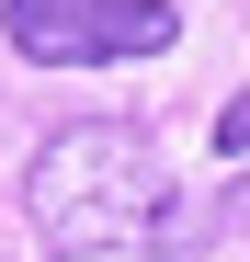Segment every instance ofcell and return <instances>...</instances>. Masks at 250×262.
Returning <instances> with one entry per match:
<instances>
[{"label":"cell","instance_id":"cell-1","mask_svg":"<svg viewBox=\"0 0 250 262\" xmlns=\"http://www.w3.org/2000/svg\"><path fill=\"white\" fill-rule=\"evenodd\" d=\"M23 216H34V239H46V262L171 251V239H182V183H171V160H159L137 125L91 114V125H57V137L34 148Z\"/></svg>","mask_w":250,"mask_h":262},{"label":"cell","instance_id":"cell-3","mask_svg":"<svg viewBox=\"0 0 250 262\" xmlns=\"http://www.w3.org/2000/svg\"><path fill=\"white\" fill-rule=\"evenodd\" d=\"M216 160H250V92H239V103L216 114Z\"/></svg>","mask_w":250,"mask_h":262},{"label":"cell","instance_id":"cell-2","mask_svg":"<svg viewBox=\"0 0 250 262\" xmlns=\"http://www.w3.org/2000/svg\"><path fill=\"white\" fill-rule=\"evenodd\" d=\"M0 34L34 69H125V57H171L182 12L171 0H0Z\"/></svg>","mask_w":250,"mask_h":262},{"label":"cell","instance_id":"cell-4","mask_svg":"<svg viewBox=\"0 0 250 262\" xmlns=\"http://www.w3.org/2000/svg\"><path fill=\"white\" fill-rule=\"evenodd\" d=\"M239 216H250V171H239Z\"/></svg>","mask_w":250,"mask_h":262}]
</instances>
